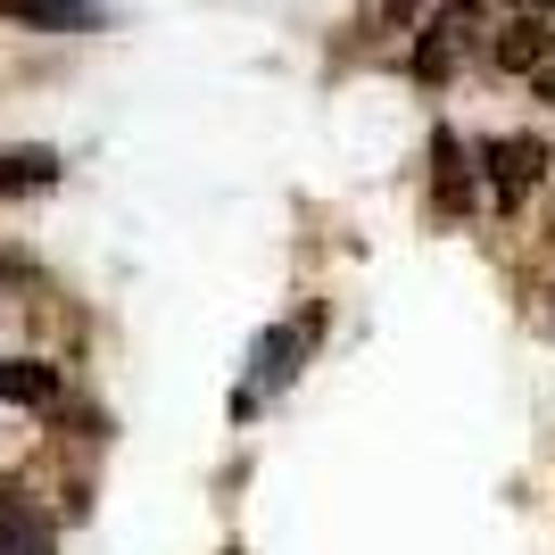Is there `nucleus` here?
I'll return each instance as SVG.
<instances>
[{
    "label": "nucleus",
    "mask_w": 555,
    "mask_h": 555,
    "mask_svg": "<svg viewBox=\"0 0 555 555\" xmlns=\"http://www.w3.org/2000/svg\"><path fill=\"white\" fill-rule=\"evenodd\" d=\"M481 42H489V9H481V0H448L440 17L423 25V42H415V75H423V83H440L464 50H481Z\"/></svg>",
    "instance_id": "1"
},
{
    "label": "nucleus",
    "mask_w": 555,
    "mask_h": 555,
    "mask_svg": "<svg viewBox=\"0 0 555 555\" xmlns=\"http://www.w3.org/2000/svg\"><path fill=\"white\" fill-rule=\"evenodd\" d=\"M481 166H489L498 208H522V199L547 183V141H531V133H498V141H481Z\"/></svg>",
    "instance_id": "2"
},
{
    "label": "nucleus",
    "mask_w": 555,
    "mask_h": 555,
    "mask_svg": "<svg viewBox=\"0 0 555 555\" xmlns=\"http://www.w3.org/2000/svg\"><path fill=\"white\" fill-rule=\"evenodd\" d=\"M489 59H498L506 75H531V83H539V75L555 67V17H531V9H514V17L489 34Z\"/></svg>",
    "instance_id": "3"
},
{
    "label": "nucleus",
    "mask_w": 555,
    "mask_h": 555,
    "mask_svg": "<svg viewBox=\"0 0 555 555\" xmlns=\"http://www.w3.org/2000/svg\"><path fill=\"white\" fill-rule=\"evenodd\" d=\"M67 373L50 357H0V406H59Z\"/></svg>",
    "instance_id": "4"
},
{
    "label": "nucleus",
    "mask_w": 555,
    "mask_h": 555,
    "mask_svg": "<svg viewBox=\"0 0 555 555\" xmlns=\"http://www.w3.org/2000/svg\"><path fill=\"white\" fill-rule=\"evenodd\" d=\"M0 555H50V522L25 506V489H0Z\"/></svg>",
    "instance_id": "5"
},
{
    "label": "nucleus",
    "mask_w": 555,
    "mask_h": 555,
    "mask_svg": "<svg viewBox=\"0 0 555 555\" xmlns=\"http://www.w3.org/2000/svg\"><path fill=\"white\" fill-rule=\"evenodd\" d=\"M59 183V150H0V199H34Z\"/></svg>",
    "instance_id": "6"
},
{
    "label": "nucleus",
    "mask_w": 555,
    "mask_h": 555,
    "mask_svg": "<svg viewBox=\"0 0 555 555\" xmlns=\"http://www.w3.org/2000/svg\"><path fill=\"white\" fill-rule=\"evenodd\" d=\"M307 340H315V324H291V332H274V340H257V382L282 390V382H291V357H299Z\"/></svg>",
    "instance_id": "7"
},
{
    "label": "nucleus",
    "mask_w": 555,
    "mask_h": 555,
    "mask_svg": "<svg viewBox=\"0 0 555 555\" xmlns=\"http://www.w3.org/2000/svg\"><path fill=\"white\" fill-rule=\"evenodd\" d=\"M0 17H17V25H92L100 9L92 0H0Z\"/></svg>",
    "instance_id": "8"
},
{
    "label": "nucleus",
    "mask_w": 555,
    "mask_h": 555,
    "mask_svg": "<svg viewBox=\"0 0 555 555\" xmlns=\"http://www.w3.org/2000/svg\"><path fill=\"white\" fill-rule=\"evenodd\" d=\"M431 158H440V216H456L464 199H473V166H464L456 133H440V141H431Z\"/></svg>",
    "instance_id": "9"
},
{
    "label": "nucleus",
    "mask_w": 555,
    "mask_h": 555,
    "mask_svg": "<svg viewBox=\"0 0 555 555\" xmlns=\"http://www.w3.org/2000/svg\"><path fill=\"white\" fill-rule=\"evenodd\" d=\"M514 9H531V17H555V0H514Z\"/></svg>",
    "instance_id": "10"
},
{
    "label": "nucleus",
    "mask_w": 555,
    "mask_h": 555,
    "mask_svg": "<svg viewBox=\"0 0 555 555\" xmlns=\"http://www.w3.org/2000/svg\"><path fill=\"white\" fill-rule=\"evenodd\" d=\"M9 274H25V266H17V257H9V249H0V282H9Z\"/></svg>",
    "instance_id": "11"
}]
</instances>
